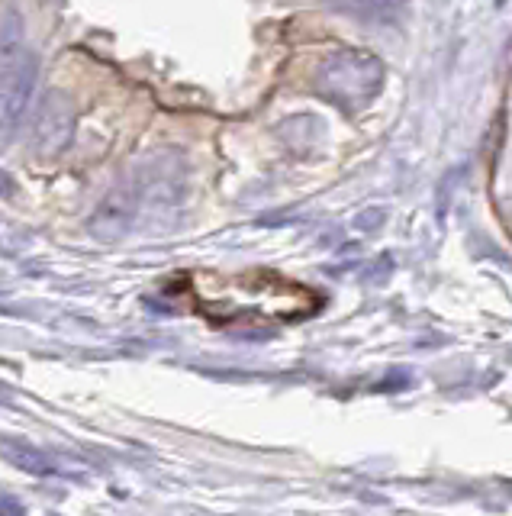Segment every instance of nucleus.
Returning <instances> with one entry per match:
<instances>
[{
  "label": "nucleus",
  "instance_id": "obj_1",
  "mask_svg": "<svg viewBox=\"0 0 512 516\" xmlns=\"http://www.w3.org/2000/svg\"><path fill=\"white\" fill-rule=\"evenodd\" d=\"M190 307L216 326H271L313 317L319 297L297 281L271 271L252 275H194L187 284Z\"/></svg>",
  "mask_w": 512,
  "mask_h": 516
},
{
  "label": "nucleus",
  "instance_id": "obj_3",
  "mask_svg": "<svg viewBox=\"0 0 512 516\" xmlns=\"http://www.w3.org/2000/svg\"><path fill=\"white\" fill-rule=\"evenodd\" d=\"M78 126V107L65 91H49L42 97L36 110V126H33V149L42 159H55L71 146Z\"/></svg>",
  "mask_w": 512,
  "mask_h": 516
},
{
  "label": "nucleus",
  "instance_id": "obj_5",
  "mask_svg": "<svg viewBox=\"0 0 512 516\" xmlns=\"http://www.w3.org/2000/svg\"><path fill=\"white\" fill-rule=\"evenodd\" d=\"M136 200H139V181H123L100 200V207L91 220V233L100 239H116L123 236L129 226H133V213H136Z\"/></svg>",
  "mask_w": 512,
  "mask_h": 516
},
{
  "label": "nucleus",
  "instance_id": "obj_7",
  "mask_svg": "<svg viewBox=\"0 0 512 516\" xmlns=\"http://www.w3.org/2000/svg\"><path fill=\"white\" fill-rule=\"evenodd\" d=\"M23 17L13 7H7L0 13V71H7V65H13L23 55Z\"/></svg>",
  "mask_w": 512,
  "mask_h": 516
},
{
  "label": "nucleus",
  "instance_id": "obj_2",
  "mask_svg": "<svg viewBox=\"0 0 512 516\" xmlns=\"http://www.w3.org/2000/svg\"><path fill=\"white\" fill-rule=\"evenodd\" d=\"M316 94L326 97L339 110H361L371 104V97L380 88V62L368 52H335L316 68Z\"/></svg>",
  "mask_w": 512,
  "mask_h": 516
},
{
  "label": "nucleus",
  "instance_id": "obj_6",
  "mask_svg": "<svg viewBox=\"0 0 512 516\" xmlns=\"http://www.w3.org/2000/svg\"><path fill=\"white\" fill-rule=\"evenodd\" d=\"M329 4L364 23H397L406 10V0H329Z\"/></svg>",
  "mask_w": 512,
  "mask_h": 516
},
{
  "label": "nucleus",
  "instance_id": "obj_4",
  "mask_svg": "<svg viewBox=\"0 0 512 516\" xmlns=\"http://www.w3.org/2000/svg\"><path fill=\"white\" fill-rule=\"evenodd\" d=\"M36 81H39V59L33 52H23L7 68L4 91H0V142H10L20 123L26 120Z\"/></svg>",
  "mask_w": 512,
  "mask_h": 516
}]
</instances>
